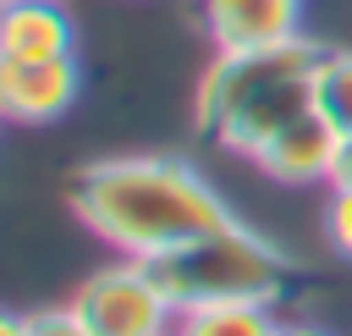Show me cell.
<instances>
[{
  "label": "cell",
  "mask_w": 352,
  "mask_h": 336,
  "mask_svg": "<svg viewBox=\"0 0 352 336\" xmlns=\"http://www.w3.org/2000/svg\"><path fill=\"white\" fill-rule=\"evenodd\" d=\"M28 319V336H94L77 314H72V303L66 308H38V314H22Z\"/></svg>",
  "instance_id": "cell-11"
},
{
  "label": "cell",
  "mask_w": 352,
  "mask_h": 336,
  "mask_svg": "<svg viewBox=\"0 0 352 336\" xmlns=\"http://www.w3.org/2000/svg\"><path fill=\"white\" fill-rule=\"evenodd\" d=\"M214 50H264L302 39V0H198Z\"/></svg>",
  "instance_id": "cell-7"
},
{
  "label": "cell",
  "mask_w": 352,
  "mask_h": 336,
  "mask_svg": "<svg viewBox=\"0 0 352 336\" xmlns=\"http://www.w3.org/2000/svg\"><path fill=\"white\" fill-rule=\"evenodd\" d=\"M336 149H341V132H336L319 110H302L297 121H286V127L253 154V165H258L270 182H286V187H314V182L330 187Z\"/></svg>",
  "instance_id": "cell-6"
},
{
  "label": "cell",
  "mask_w": 352,
  "mask_h": 336,
  "mask_svg": "<svg viewBox=\"0 0 352 336\" xmlns=\"http://www.w3.org/2000/svg\"><path fill=\"white\" fill-rule=\"evenodd\" d=\"M72 314L94 336H176V319H182L165 281L154 275V264L126 259V253L116 264H99L72 292Z\"/></svg>",
  "instance_id": "cell-4"
},
{
  "label": "cell",
  "mask_w": 352,
  "mask_h": 336,
  "mask_svg": "<svg viewBox=\"0 0 352 336\" xmlns=\"http://www.w3.org/2000/svg\"><path fill=\"white\" fill-rule=\"evenodd\" d=\"M154 275L165 281L176 308H204V303H280L297 292V259L258 226L248 220H220L198 231L192 242L148 259Z\"/></svg>",
  "instance_id": "cell-3"
},
{
  "label": "cell",
  "mask_w": 352,
  "mask_h": 336,
  "mask_svg": "<svg viewBox=\"0 0 352 336\" xmlns=\"http://www.w3.org/2000/svg\"><path fill=\"white\" fill-rule=\"evenodd\" d=\"M314 110L352 138V50H324L314 66Z\"/></svg>",
  "instance_id": "cell-10"
},
{
  "label": "cell",
  "mask_w": 352,
  "mask_h": 336,
  "mask_svg": "<svg viewBox=\"0 0 352 336\" xmlns=\"http://www.w3.org/2000/svg\"><path fill=\"white\" fill-rule=\"evenodd\" d=\"M330 193H352V138H341V149H336V171H330Z\"/></svg>",
  "instance_id": "cell-13"
},
{
  "label": "cell",
  "mask_w": 352,
  "mask_h": 336,
  "mask_svg": "<svg viewBox=\"0 0 352 336\" xmlns=\"http://www.w3.org/2000/svg\"><path fill=\"white\" fill-rule=\"evenodd\" d=\"M72 215L126 259H160L231 220L226 198L182 154H110L72 171Z\"/></svg>",
  "instance_id": "cell-1"
},
{
  "label": "cell",
  "mask_w": 352,
  "mask_h": 336,
  "mask_svg": "<svg viewBox=\"0 0 352 336\" xmlns=\"http://www.w3.org/2000/svg\"><path fill=\"white\" fill-rule=\"evenodd\" d=\"M82 94V61L55 55V61H0V110L16 127H44L66 116Z\"/></svg>",
  "instance_id": "cell-5"
},
{
  "label": "cell",
  "mask_w": 352,
  "mask_h": 336,
  "mask_svg": "<svg viewBox=\"0 0 352 336\" xmlns=\"http://www.w3.org/2000/svg\"><path fill=\"white\" fill-rule=\"evenodd\" d=\"M324 44L286 39L264 50H214L192 94V127L231 154H258L286 121L314 110V66Z\"/></svg>",
  "instance_id": "cell-2"
},
{
  "label": "cell",
  "mask_w": 352,
  "mask_h": 336,
  "mask_svg": "<svg viewBox=\"0 0 352 336\" xmlns=\"http://www.w3.org/2000/svg\"><path fill=\"white\" fill-rule=\"evenodd\" d=\"M55 55H77V22L66 0H6L0 61H55Z\"/></svg>",
  "instance_id": "cell-8"
},
{
  "label": "cell",
  "mask_w": 352,
  "mask_h": 336,
  "mask_svg": "<svg viewBox=\"0 0 352 336\" xmlns=\"http://www.w3.org/2000/svg\"><path fill=\"white\" fill-rule=\"evenodd\" d=\"M280 319L270 303H204L182 308L176 336H275Z\"/></svg>",
  "instance_id": "cell-9"
},
{
  "label": "cell",
  "mask_w": 352,
  "mask_h": 336,
  "mask_svg": "<svg viewBox=\"0 0 352 336\" xmlns=\"http://www.w3.org/2000/svg\"><path fill=\"white\" fill-rule=\"evenodd\" d=\"M324 231H330V248L341 259H352V193H330L324 204Z\"/></svg>",
  "instance_id": "cell-12"
},
{
  "label": "cell",
  "mask_w": 352,
  "mask_h": 336,
  "mask_svg": "<svg viewBox=\"0 0 352 336\" xmlns=\"http://www.w3.org/2000/svg\"><path fill=\"white\" fill-rule=\"evenodd\" d=\"M275 336H336V330H324V325H314V319H280Z\"/></svg>",
  "instance_id": "cell-14"
},
{
  "label": "cell",
  "mask_w": 352,
  "mask_h": 336,
  "mask_svg": "<svg viewBox=\"0 0 352 336\" xmlns=\"http://www.w3.org/2000/svg\"><path fill=\"white\" fill-rule=\"evenodd\" d=\"M0 336H28V319H22V314H6V319H0Z\"/></svg>",
  "instance_id": "cell-15"
}]
</instances>
